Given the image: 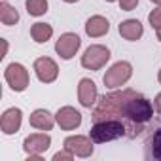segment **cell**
Masks as SVG:
<instances>
[{
    "instance_id": "25",
    "label": "cell",
    "mask_w": 161,
    "mask_h": 161,
    "mask_svg": "<svg viewBox=\"0 0 161 161\" xmlns=\"http://www.w3.org/2000/svg\"><path fill=\"white\" fill-rule=\"evenodd\" d=\"M157 40L161 42V29H157Z\"/></svg>"
},
{
    "instance_id": "7",
    "label": "cell",
    "mask_w": 161,
    "mask_h": 161,
    "mask_svg": "<svg viewBox=\"0 0 161 161\" xmlns=\"http://www.w3.org/2000/svg\"><path fill=\"white\" fill-rule=\"evenodd\" d=\"M34 72H36V76H38L40 82L51 84V82H55L57 76H59V66H57V63L53 59L40 57V59L34 61Z\"/></svg>"
},
{
    "instance_id": "13",
    "label": "cell",
    "mask_w": 161,
    "mask_h": 161,
    "mask_svg": "<svg viewBox=\"0 0 161 161\" xmlns=\"http://www.w3.org/2000/svg\"><path fill=\"white\" fill-rule=\"evenodd\" d=\"M21 119H23V114H21L19 108H8V110L2 114V119H0L2 133H6V135L17 133L19 127H21Z\"/></svg>"
},
{
    "instance_id": "11",
    "label": "cell",
    "mask_w": 161,
    "mask_h": 161,
    "mask_svg": "<svg viewBox=\"0 0 161 161\" xmlns=\"http://www.w3.org/2000/svg\"><path fill=\"white\" fill-rule=\"evenodd\" d=\"M97 86L95 82H91L89 78H82L78 84V99H80V104L86 106V108H91L97 101Z\"/></svg>"
},
{
    "instance_id": "23",
    "label": "cell",
    "mask_w": 161,
    "mask_h": 161,
    "mask_svg": "<svg viewBox=\"0 0 161 161\" xmlns=\"http://www.w3.org/2000/svg\"><path fill=\"white\" fill-rule=\"evenodd\" d=\"M72 157H74V153L66 150V152H59V153H55V155H53V161H61V159H64V161H70Z\"/></svg>"
},
{
    "instance_id": "14",
    "label": "cell",
    "mask_w": 161,
    "mask_h": 161,
    "mask_svg": "<svg viewBox=\"0 0 161 161\" xmlns=\"http://www.w3.org/2000/svg\"><path fill=\"white\" fill-rule=\"evenodd\" d=\"M108 31H110V23H108L103 15H93V17L87 19V23H86V32H87V36H91V38L104 36Z\"/></svg>"
},
{
    "instance_id": "27",
    "label": "cell",
    "mask_w": 161,
    "mask_h": 161,
    "mask_svg": "<svg viewBox=\"0 0 161 161\" xmlns=\"http://www.w3.org/2000/svg\"><path fill=\"white\" fill-rule=\"evenodd\" d=\"M157 80H159V84H161V70H159V74H157Z\"/></svg>"
},
{
    "instance_id": "6",
    "label": "cell",
    "mask_w": 161,
    "mask_h": 161,
    "mask_svg": "<svg viewBox=\"0 0 161 161\" xmlns=\"http://www.w3.org/2000/svg\"><path fill=\"white\" fill-rule=\"evenodd\" d=\"M4 76H6L8 86H10L14 91H25L27 86H29V72H27V68H25L23 64H19V63L8 64Z\"/></svg>"
},
{
    "instance_id": "20",
    "label": "cell",
    "mask_w": 161,
    "mask_h": 161,
    "mask_svg": "<svg viewBox=\"0 0 161 161\" xmlns=\"http://www.w3.org/2000/svg\"><path fill=\"white\" fill-rule=\"evenodd\" d=\"M152 157L161 159V127L152 136Z\"/></svg>"
},
{
    "instance_id": "1",
    "label": "cell",
    "mask_w": 161,
    "mask_h": 161,
    "mask_svg": "<svg viewBox=\"0 0 161 161\" xmlns=\"http://www.w3.org/2000/svg\"><path fill=\"white\" fill-rule=\"evenodd\" d=\"M138 93H135L133 89H123V91H116V93H108L101 99V103L97 104V108L93 110V119L101 121V119H114L116 116H123V108L125 104L136 97Z\"/></svg>"
},
{
    "instance_id": "26",
    "label": "cell",
    "mask_w": 161,
    "mask_h": 161,
    "mask_svg": "<svg viewBox=\"0 0 161 161\" xmlns=\"http://www.w3.org/2000/svg\"><path fill=\"white\" fill-rule=\"evenodd\" d=\"M150 2H153V4H159V6H161V0H150Z\"/></svg>"
},
{
    "instance_id": "2",
    "label": "cell",
    "mask_w": 161,
    "mask_h": 161,
    "mask_svg": "<svg viewBox=\"0 0 161 161\" xmlns=\"http://www.w3.org/2000/svg\"><path fill=\"white\" fill-rule=\"evenodd\" d=\"M152 114H153L152 104H150L144 97H140V95L133 97V99L125 104L123 116L127 118V121H129V125H131V136H136V135L140 133V125L146 123L148 119H152Z\"/></svg>"
},
{
    "instance_id": "12",
    "label": "cell",
    "mask_w": 161,
    "mask_h": 161,
    "mask_svg": "<svg viewBox=\"0 0 161 161\" xmlns=\"http://www.w3.org/2000/svg\"><path fill=\"white\" fill-rule=\"evenodd\" d=\"M49 144H51L49 135H46V133H34V135H29V136L25 138L23 148H25V152H27L29 155H32V153H42V152H46V150L49 148Z\"/></svg>"
},
{
    "instance_id": "8",
    "label": "cell",
    "mask_w": 161,
    "mask_h": 161,
    "mask_svg": "<svg viewBox=\"0 0 161 161\" xmlns=\"http://www.w3.org/2000/svg\"><path fill=\"white\" fill-rule=\"evenodd\" d=\"M80 44H82V40H80L78 34H72V32H66V34H61V38L57 40L55 44V51L59 53L61 59L68 61L76 55V51L80 49Z\"/></svg>"
},
{
    "instance_id": "21",
    "label": "cell",
    "mask_w": 161,
    "mask_h": 161,
    "mask_svg": "<svg viewBox=\"0 0 161 161\" xmlns=\"http://www.w3.org/2000/svg\"><path fill=\"white\" fill-rule=\"evenodd\" d=\"M148 21H150V25H152L155 31L161 29V6L155 8V10H152V14L148 15Z\"/></svg>"
},
{
    "instance_id": "5",
    "label": "cell",
    "mask_w": 161,
    "mask_h": 161,
    "mask_svg": "<svg viewBox=\"0 0 161 161\" xmlns=\"http://www.w3.org/2000/svg\"><path fill=\"white\" fill-rule=\"evenodd\" d=\"M110 61V51L104 46H89L86 53L82 55V66L87 70H101L106 63Z\"/></svg>"
},
{
    "instance_id": "22",
    "label": "cell",
    "mask_w": 161,
    "mask_h": 161,
    "mask_svg": "<svg viewBox=\"0 0 161 161\" xmlns=\"http://www.w3.org/2000/svg\"><path fill=\"white\" fill-rule=\"evenodd\" d=\"M136 4H138V0H119V6H121L123 12H131V10H135Z\"/></svg>"
},
{
    "instance_id": "10",
    "label": "cell",
    "mask_w": 161,
    "mask_h": 161,
    "mask_svg": "<svg viewBox=\"0 0 161 161\" xmlns=\"http://www.w3.org/2000/svg\"><path fill=\"white\" fill-rule=\"evenodd\" d=\"M55 119H57V123L63 131H72V129L80 127V123H82V114L72 106H63L57 112Z\"/></svg>"
},
{
    "instance_id": "9",
    "label": "cell",
    "mask_w": 161,
    "mask_h": 161,
    "mask_svg": "<svg viewBox=\"0 0 161 161\" xmlns=\"http://www.w3.org/2000/svg\"><path fill=\"white\" fill-rule=\"evenodd\" d=\"M93 140L82 135H76V136H68L64 138V150L72 152L78 157H89L93 153Z\"/></svg>"
},
{
    "instance_id": "28",
    "label": "cell",
    "mask_w": 161,
    "mask_h": 161,
    "mask_svg": "<svg viewBox=\"0 0 161 161\" xmlns=\"http://www.w3.org/2000/svg\"><path fill=\"white\" fill-rule=\"evenodd\" d=\"M64 2H68V4H72V2H78V0H64Z\"/></svg>"
},
{
    "instance_id": "3",
    "label": "cell",
    "mask_w": 161,
    "mask_h": 161,
    "mask_svg": "<svg viewBox=\"0 0 161 161\" xmlns=\"http://www.w3.org/2000/svg\"><path fill=\"white\" fill-rule=\"evenodd\" d=\"M125 131H127V127L119 119H101V121H95L89 136L95 144H103V142H110V140H116V138L127 135Z\"/></svg>"
},
{
    "instance_id": "18",
    "label": "cell",
    "mask_w": 161,
    "mask_h": 161,
    "mask_svg": "<svg viewBox=\"0 0 161 161\" xmlns=\"http://www.w3.org/2000/svg\"><path fill=\"white\" fill-rule=\"evenodd\" d=\"M0 21H2L4 25H15L17 21H19V14H17V10L15 8H12L10 4H0Z\"/></svg>"
},
{
    "instance_id": "4",
    "label": "cell",
    "mask_w": 161,
    "mask_h": 161,
    "mask_svg": "<svg viewBox=\"0 0 161 161\" xmlns=\"http://www.w3.org/2000/svg\"><path fill=\"white\" fill-rule=\"evenodd\" d=\"M131 74H133V66H131L127 61H119V63L112 64V66L106 70L103 82H104V86H106L108 89H118V87H121L127 80L131 78Z\"/></svg>"
},
{
    "instance_id": "24",
    "label": "cell",
    "mask_w": 161,
    "mask_h": 161,
    "mask_svg": "<svg viewBox=\"0 0 161 161\" xmlns=\"http://www.w3.org/2000/svg\"><path fill=\"white\" fill-rule=\"evenodd\" d=\"M153 106H155V110H157V112L161 114V93H159V95L155 97V104H153Z\"/></svg>"
},
{
    "instance_id": "19",
    "label": "cell",
    "mask_w": 161,
    "mask_h": 161,
    "mask_svg": "<svg viewBox=\"0 0 161 161\" xmlns=\"http://www.w3.org/2000/svg\"><path fill=\"white\" fill-rule=\"evenodd\" d=\"M27 12L34 17L44 15L47 12V0H27Z\"/></svg>"
},
{
    "instance_id": "16",
    "label": "cell",
    "mask_w": 161,
    "mask_h": 161,
    "mask_svg": "<svg viewBox=\"0 0 161 161\" xmlns=\"http://www.w3.org/2000/svg\"><path fill=\"white\" fill-rule=\"evenodd\" d=\"M119 34H121L125 40H131V42L138 40V38L142 36V25H140V21H136V19H127V21H123V23L119 25Z\"/></svg>"
},
{
    "instance_id": "15",
    "label": "cell",
    "mask_w": 161,
    "mask_h": 161,
    "mask_svg": "<svg viewBox=\"0 0 161 161\" xmlns=\"http://www.w3.org/2000/svg\"><path fill=\"white\" fill-rule=\"evenodd\" d=\"M57 119L47 112V110H34L31 114V125L34 129H40V131H51L53 123Z\"/></svg>"
},
{
    "instance_id": "17",
    "label": "cell",
    "mask_w": 161,
    "mask_h": 161,
    "mask_svg": "<svg viewBox=\"0 0 161 161\" xmlns=\"http://www.w3.org/2000/svg\"><path fill=\"white\" fill-rule=\"evenodd\" d=\"M51 34H53V29H51V25H47V23H34V25L31 27V36H32V40H34L36 44L47 42V40L51 38Z\"/></svg>"
},
{
    "instance_id": "29",
    "label": "cell",
    "mask_w": 161,
    "mask_h": 161,
    "mask_svg": "<svg viewBox=\"0 0 161 161\" xmlns=\"http://www.w3.org/2000/svg\"><path fill=\"white\" fill-rule=\"evenodd\" d=\"M106 2H114V0H106Z\"/></svg>"
}]
</instances>
